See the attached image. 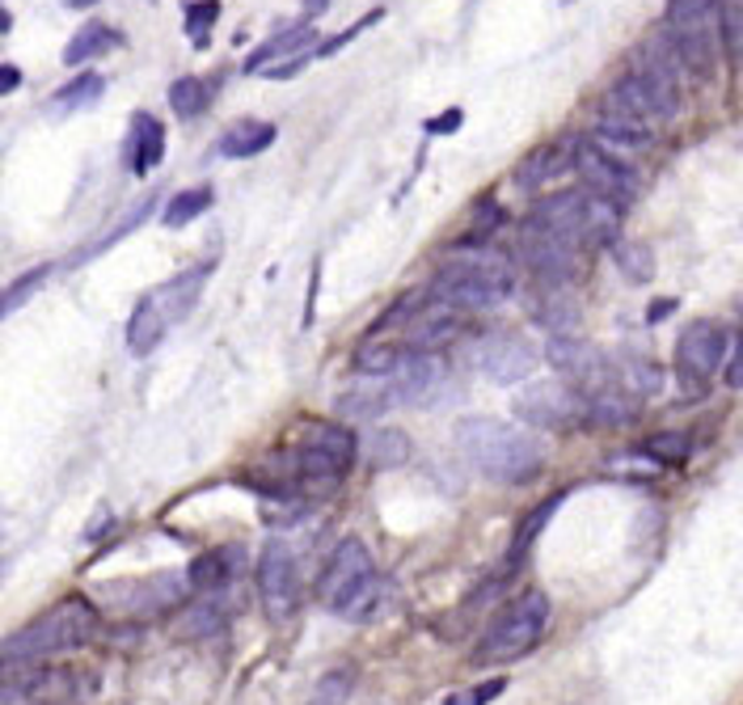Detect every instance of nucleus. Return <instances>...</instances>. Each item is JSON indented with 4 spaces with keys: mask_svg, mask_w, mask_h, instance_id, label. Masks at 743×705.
I'll list each match as a JSON object with an SVG mask.
<instances>
[{
    "mask_svg": "<svg viewBox=\"0 0 743 705\" xmlns=\"http://www.w3.org/2000/svg\"><path fill=\"white\" fill-rule=\"evenodd\" d=\"M470 363L495 385H515L537 368V347L515 330H495L473 343Z\"/></svg>",
    "mask_w": 743,
    "mask_h": 705,
    "instance_id": "13",
    "label": "nucleus"
},
{
    "mask_svg": "<svg viewBox=\"0 0 743 705\" xmlns=\"http://www.w3.org/2000/svg\"><path fill=\"white\" fill-rule=\"evenodd\" d=\"M161 157H165V127H161V118L153 115H140L131 118V131H127V169L131 174H149L153 165H161Z\"/></svg>",
    "mask_w": 743,
    "mask_h": 705,
    "instance_id": "22",
    "label": "nucleus"
},
{
    "mask_svg": "<svg viewBox=\"0 0 743 705\" xmlns=\"http://www.w3.org/2000/svg\"><path fill=\"white\" fill-rule=\"evenodd\" d=\"M245 571V549L241 546H225V549H212L191 562V588L198 595H225L241 579Z\"/></svg>",
    "mask_w": 743,
    "mask_h": 705,
    "instance_id": "20",
    "label": "nucleus"
},
{
    "mask_svg": "<svg viewBox=\"0 0 743 705\" xmlns=\"http://www.w3.org/2000/svg\"><path fill=\"white\" fill-rule=\"evenodd\" d=\"M727 385L731 389H743V334H740V343H735V351H731V359H727Z\"/></svg>",
    "mask_w": 743,
    "mask_h": 705,
    "instance_id": "42",
    "label": "nucleus"
},
{
    "mask_svg": "<svg viewBox=\"0 0 743 705\" xmlns=\"http://www.w3.org/2000/svg\"><path fill=\"white\" fill-rule=\"evenodd\" d=\"M689 452H693V439L684 432H659L646 439V457L659 465H680V461H689Z\"/></svg>",
    "mask_w": 743,
    "mask_h": 705,
    "instance_id": "34",
    "label": "nucleus"
},
{
    "mask_svg": "<svg viewBox=\"0 0 743 705\" xmlns=\"http://www.w3.org/2000/svg\"><path fill=\"white\" fill-rule=\"evenodd\" d=\"M355 465V435L338 423H317L309 419L300 427L296 452H274L267 461L271 482H262V495H325L334 490L347 470Z\"/></svg>",
    "mask_w": 743,
    "mask_h": 705,
    "instance_id": "1",
    "label": "nucleus"
},
{
    "mask_svg": "<svg viewBox=\"0 0 743 705\" xmlns=\"http://www.w3.org/2000/svg\"><path fill=\"white\" fill-rule=\"evenodd\" d=\"M558 503H562V495H553L546 508H537L533 515H528V520H524V528H520V537H515V557H520V553H524L528 546H533V537H537V533L546 528V520L553 515V508H558Z\"/></svg>",
    "mask_w": 743,
    "mask_h": 705,
    "instance_id": "39",
    "label": "nucleus"
},
{
    "mask_svg": "<svg viewBox=\"0 0 743 705\" xmlns=\"http://www.w3.org/2000/svg\"><path fill=\"white\" fill-rule=\"evenodd\" d=\"M503 689H508V680L495 676V680H486V684H477V689H465V697H448V705H490Z\"/></svg>",
    "mask_w": 743,
    "mask_h": 705,
    "instance_id": "41",
    "label": "nucleus"
},
{
    "mask_svg": "<svg viewBox=\"0 0 743 705\" xmlns=\"http://www.w3.org/2000/svg\"><path fill=\"white\" fill-rule=\"evenodd\" d=\"M372 465L376 470H393V465H401V461H410V435L397 432V427H381V432H372Z\"/></svg>",
    "mask_w": 743,
    "mask_h": 705,
    "instance_id": "30",
    "label": "nucleus"
},
{
    "mask_svg": "<svg viewBox=\"0 0 743 705\" xmlns=\"http://www.w3.org/2000/svg\"><path fill=\"white\" fill-rule=\"evenodd\" d=\"M212 271H216V262H203V267H191V271L174 274L169 283L153 287V292L136 305V313H131V321H127V347H131L136 359H144V355L157 351L161 338H165L178 321H187V317H191V309L198 305V296H203V287H207Z\"/></svg>",
    "mask_w": 743,
    "mask_h": 705,
    "instance_id": "5",
    "label": "nucleus"
},
{
    "mask_svg": "<svg viewBox=\"0 0 743 705\" xmlns=\"http://www.w3.org/2000/svg\"><path fill=\"white\" fill-rule=\"evenodd\" d=\"M664 39L676 47L684 73L714 77L727 51L722 42V0H671L664 17Z\"/></svg>",
    "mask_w": 743,
    "mask_h": 705,
    "instance_id": "8",
    "label": "nucleus"
},
{
    "mask_svg": "<svg viewBox=\"0 0 743 705\" xmlns=\"http://www.w3.org/2000/svg\"><path fill=\"white\" fill-rule=\"evenodd\" d=\"M111 42H115V35H111L102 22H89V26H80L77 35H73V42L64 47V64H68V68H80V64H89L93 55H102Z\"/></svg>",
    "mask_w": 743,
    "mask_h": 705,
    "instance_id": "28",
    "label": "nucleus"
},
{
    "mask_svg": "<svg viewBox=\"0 0 743 705\" xmlns=\"http://www.w3.org/2000/svg\"><path fill=\"white\" fill-rule=\"evenodd\" d=\"M558 169H562V157L553 149H537V153H528L515 165V187L520 191H537V187H546V182L558 178Z\"/></svg>",
    "mask_w": 743,
    "mask_h": 705,
    "instance_id": "29",
    "label": "nucleus"
},
{
    "mask_svg": "<svg viewBox=\"0 0 743 705\" xmlns=\"http://www.w3.org/2000/svg\"><path fill=\"white\" fill-rule=\"evenodd\" d=\"M515 414L533 427H575L587 423V393L566 381H541L515 397Z\"/></svg>",
    "mask_w": 743,
    "mask_h": 705,
    "instance_id": "14",
    "label": "nucleus"
},
{
    "mask_svg": "<svg viewBox=\"0 0 743 705\" xmlns=\"http://www.w3.org/2000/svg\"><path fill=\"white\" fill-rule=\"evenodd\" d=\"M722 42L743 68V0H722Z\"/></svg>",
    "mask_w": 743,
    "mask_h": 705,
    "instance_id": "36",
    "label": "nucleus"
},
{
    "mask_svg": "<svg viewBox=\"0 0 743 705\" xmlns=\"http://www.w3.org/2000/svg\"><path fill=\"white\" fill-rule=\"evenodd\" d=\"M457 127H461V111H444L431 123V131H457Z\"/></svg>",
    "mask_w": 743,
    "mask_h": 705,
    "instance_id": "43",
    "label": "nucleus"
},
{
    "mask_svg": "<svg viewBox=\"0 0 743 705\" xmlns=\"http://www.w3.org/2000/svg\"><path fill=\"white\" fill-rule=\"evenodd\" d=\"M68 9H89V4H98V0H64Z\"/></svg>",
    "mask_w": 743,
    "mask_h": 705,
    "instance_id": "48",
    "label": "nucleus"
},
{
    "mask_svg": "<svg viewBox=\"0 0 743 705\" xmlns=\"http://www.w3.org/2000/svg\"><path fill=\"white\" fill-rule=\"evenodd\" d=\"M633 419H638V401L622 385L587 393V423L591 427H626Z\"/></svg>",
    "mask_w": 743,
    "mask_h": 705,
    "instance_id": "24",
    "label": "nucleus"
},
{
    "mask_svg": "<svg viewBox=\"0 0 743 705\" xmlns=\"http://www.w3.org/2000/svg\"><path fill=\"white\" fill-rule=\"evenodd\" d=\"M258 591L267 604L271 621H287L300 608V571H296V553L283 541H267L262 557H258Z\"/></svg>",
    "mask_w": 743,
    "mask_h": 705,
    "instance_id": "17",
    "label": "nucleus"
},
{
    "mask_svg": "<svg viewBox=\"0 0 743 705\" xmlns=\"http://www.w3.org/2000/svg\"><path fill=\"white\" fill-rule=\"evenodd\" d=\"M4 705H30L22 693H13V689H4Z\"/></svg>",
    "mask_w": 743,
    "mask_h": 705,
    "instance_id": "47",
    "label": "nucleus"
},
{
    "mask_svg": "<svg viewBox=\"0 0 743 705\" xmlns=\"http://www.w3.org/2000/svg\"><path fill=\"white\" fill-rule=\"evenodd\" d=\"M562 4H575V0H562Z\"/></svg>",
    "mask_w": 743,
    "mask_h": 705,
    "instance_id": "49",
    "label": "nucleus"
},
{
    "mask_svg": "<svg viewBox=\"0 0 743 705\" xmlns=\"http://www.w3.org/2000/svg\"><path fill=\"white\" fill-rule=\"evenodd\" d=\"M515 254H520V262L537 274L541 283L566 287L575 279V271H579V245H571L562 233H553L546 220H537V216H528L520 225Z\"/></svg>",
    "mask_w": 743,
    "mask_h": 705,
    "instance_id": "11",
    "label": "nucleus"
},
{
    "mask_svg": "<svg viewBox=\"0 0 743 705\" xmlns=\"http://www.w3.org/2000/svg\"><path fill=\"white\" fill-rule=\"evenodd\" d=\"M102 89H106V80L98 77V73H80L77 80H68V85L47 102V111H51V115H73V111H85V106H93V102L102 98Z\"/></svg>",
    "mask_w": 743,
    "mask_h": 705,
    "instance_id": "26",
    "label": "nucleus"
},
{
    "mask_svg": "<svg viewBox=\"0 0 743 705\" xmlns=\"http://www.w3.org/2000/svg\"><path fill=\"white\" fill-rule=\"evenodd\" d=\"M575 317H579V309H575L571 300H553V296L537 300V321H541L546 330H566Z\"/></svg>",
    "mask_w": 743,
    "mask_h": 705,
    "instance_id": "38",
    "label": "nucleus"
},
{
    "mask_svg": "<svg viewBox=\"0 0 743 705\" xmlns=\"http://www.w3.org/2000/svg\"><path fill=\"white\" fill-rule=\"evenodd\" d=\"M595 149H604L609 157L617 161H629L638 157V153H646L651 144H655V131L646 127V123H638V118H622V115H604L595 127H591V136H587Z\"/></svg>",
    "mask_w": 743,
    "mask_h": 705,
    "instance_id": "19",
    "label": "nucleus"
},
{
    "mask_svg": "<svg viewBox=\"0 0 743 705\" xmlns=\"http://www.w3.org/2000/svg\"><path fill=\"white\" fill-rule=\"evenodd\" d=\"M457 448L473 470H482L495 482H511V486L533 482L546 465L541 439L515 427V423H503V419H461L457 423Z\"/></svg>",
    "mask_w": 743,
    "mask_h": 705,
    "instance_id": "3",
    "label": "nucleus"
},
{
    "mask_svg": "<svg viewBox=\"0 0 743 705\" xmlns=\"http://www.w3.org/2000/svg\"><path fill=\"white\" fill-rule=\"evenodd\" d=\"M9 689L30 705H85L98 693V671H85L77 664H35L22 676L13 671Z\"/></svg>",
    "mask_w": 743,
    "mask_h": 705,
    "instance_id": "10",
    "label": "nucleus"
},
{
    "mask_svg": "<svg viewBox=\"0 0 743 705\" xmlns=\"http://www.w3.org/2000/svg\"><path fill=\"white\" fill-rule=\"evenodd\" d=\"M102 633V613L85 600V595H68L55 608H47L42 617H35L30 626H22L17 633L4 638V667H35L42 659L55 655H73L85 651L93 638Z\"/></svg>",
    "mask_w": 743,
    "mask_h": 705,
    "instance_id": "2",
    "label": "nucleus"
},
{
    "mask_svg": "<svg viewBox=\"0 0 743 705\" xmlns=\"http://www.w3.org/2000/svg\"><path fill=\"white\" fill-rule=\"evenodd\" d=\"M351 689H355V664L334 667V671H325V676L317 680L309 705H347Z\"/></svg>",
    "mask_w": 743,
    "mask_h": 705,
    "instance_id": "31",
    "label": "nucleus"
},
{
    "mask_svg": "<svg viewBox=\"0 0 743 705\" xmlns=\"http://www.w3.org/2000/svg\"><path fill=\"white\" fill-rule=\"evenodd\" d=\"M216 13H220V0H198L187 9V35L195 47H207L212 39V26H216Z\"/></svg>",
    "mask_w": 743,
    "mask_h": 705,
    "instance_id": "37",
    "label": "nucleus"
},
{
    "mask_svg": "<svg viewBox=\"0 0 743 705\" xmlns=\"http://www.w3.org/2000/svg\"><path fill=\"white\" fill-rule=\"evenodd\" d=\"M549 626V595L546 591H520L508 608H499V617L486 626L482 642L473 646V664H511L524 659Z\"/></svg>",
    "mask_w": 743,
    "mask_h": 705,
    "instance_id": "9",
    "label": "nucleus"
},
{
    "mask_svg": "<svg viewBox=\"0 0 743 705\" xmlns=\"http://www.w3.org/2000/svg\"><path fill=\"white\" fill-rule=\"evenodd\" d=\"M727 330L718 321H693L684 325L680 343H676V372L689 389H702L718 376V368H727Z\"/></svg>",
    "mask_w": 743,
    "mask_h": 705,
    "instance_id": "12",
    "label": "nucleus"
},
{
    "mask_svg": "<svg viewBox=\"0 0 743 705\" xmlns=\"http://www.w3.org/2000/svg\"><path fill=\"white\" fill-rule=\"evenodd\" d=\"M546 359L562 372L566 385H575V389H584V393H600V389H613V385H617L609 355H600V347H591L587 338L553 334L546 347Z\"/></svg>",
    "mask_w": 743,
    "mask_h": 705,
    "instance_id": "15",
    "label": "nucleus"
},
{
    "mask_svg": "<svg viewBox=\"0 0 743 705\" xmlns=\"http://www.w3.org/2000/svg\"><path fill=\"white\" fill-rule=\"evenodd\" d=\"M571 165L579 169V178H584L587 187H591V191H600V195L617 198V203H629V198L638 195V178H633V169H629L626 161L609 157L604 149H595L591 140H579V144H575Z\"/></svg>",
    "mask_w": 743,
    "mask_h": 705,
    "instance_id": "18",
    "label": "nucleus"
},
{
    "mask_svg": "<svg viewBox=\"0 0 743 705\" xmlns=\"http://www.w3.org/2000/svg\"><path fill=\"white\" fill-rule=\"evenodd\" d=\"M515 292V267L508 254L495 249H452L431 283V296L470 313V309H495Z\"/></svg>",
    "mask_w": 743,
    "mask_h": 705,
    "instance_id": "4",
    "label": "nucleus"
},
{
    "mask_svg": "<svg viewBox=\"0 0 743 705\" xmlns=\"http://www.w3.org/2000/svg\"><path fill=\"white\" fill-rule=\"evenodd\" d=\"M300 4H305V17H321L330 0H300Z\"/></svg>",
    "mask_w": 743,
    "mask_h": 705,
    "instance_id": "46",
    "label": "nucleus"
},
{
    "mask_svg": "<svg viewBox=\"0 0 743 705\" xmlns=\"http://www.w3.org/2000/svg\"><path fill=\"white\" fill-rule=\"evenodd\" d=\"M207 85L198 77H182V80H174L169 85V106H174V115L178 118H195L203 106H207Z\"/></svg>",
    "mask_w": 743,
    "mask_h": 705,
    "instance_id": "33",
    "label": "nucleus"
},
{
    "mask_svg": "<svg viewBox=\"0 0 743 705\" xmlns=\"http://www.w3.org/2000/svg\"><path fill=\"white\" fill-rule=\"evenodd\" d=\"M317 30L313 22H296V26H283L279 35H271L267 42H258V51H249V60H245V73H262V68H274L279 60H296V55H305V47H313Z\"/></svg>",
    "mask_w": 743,
    "mask_h": 705,
    "instance_id": "21",
    "label": "nucleus"
},
{
    "mask_svg": "<svg viewBox=\"0 0 743 705\" xmlns=\"http://www.w3.org/2000/svg\"><path fill=\"white\" fill-rule=\"evenodd\" d=\"M102 600L123 613V617H161L169 608H178L187 600L182 588V575H149V579H131V584H111V588H98Z\"/></svg>",
    "mask_w": 743,
    "mask_h": 705,
    "instance_id": "16",
    "label": "nucleus"
},
{
    "mask_svg": "<svg viewBox=\"0 0 743 705\" xmlns=\"http://www.w3.org/2000/svg\"><path fill=\"white\" fill-rule=\"evenodd\" d=\"M225 626V608H220V595H203L195 608L182 617V633H191V638H198V633H216V629Z\"/></svg>",
    "mask_w": 743,
    "mask_h": 705,
    "instance_id": "35",
    "label": "nucleus"
},
{
    "mask_svg": "<svg viewBox=\"0 0 743 705\" xmlns=\"http://www.w3.org/2000/svg\"><path fill=\"white\" fill-rule=\"evenodd\" d=\"M0 89H4V93H13V89H17V68H13V64H4V68H0Z\"/></svg>",
    "mask_w": 743,
    "mask_h": 705,
    "instance_id": "44",
    "label": "nucleus"
},
{
    "mask_svg": "<svg viewBox=\"0 0 743 705\" xmlns=\"http://www.w3.org/2000/svg\"><path fill=\"white\" fill-rule=\"evenodd\" d=\"M671 309H676V300H659V305H651V321H664Z\"/></svg>",
    "mask_w": 743,
    "mask_h": 705,
    "instance_id": "45",
    "label": "nucleus"
},
{
    "mask_svg": "<svg viewBox=\"0 0 743 705\" xmlns=\"http://www.w3.org/2000/svg\"><path fill=\"white\" fill-rule=\"evenodd\" d=\"M47 271H51V267H39V271L22 274V279H17V283H13L9 292H4V309L13 313V309H17V305H22L26 296H30V292H39V283L47 279Z\"/></svg>",
    "mask_w": 743,
    "mask_h": 705,
    "instance_id": "40",
    "label": "nucleus"
},
{
    "mask_svg": "<svg viewBox=\"0 0 743 705\" xmlns=\"http://www.w3.org/2000/svg\"><path fill=\"white\" fill-rule=\"evenodd\" d=\"M410 347L401 343V347H389V343H363L359 351H355V372H363V376H376V381H389V376H397L401 368H406V359H410Z\"/></svg>",
    "mask_w": 743,
    "mask_h": 705,
    "instance_id": "25",
    "label": "nucleus"
},
{
    "mask_svg": "<svg viewBox=\"0 0 743 705\" xmlns=\"http://www.w3.org/2000/svg\"><path fill=\"white\" fill-rule=\"evenodd\" d=\"M533 216L546 220L553 233H562L579 249H609V245H617V233H622V203L600 191L549 195Z\"/></svg>",
    "mask_w": 743,
    "mask_h": 705,
    "instance_id": "7",
    "label": "nucleus"
},
{
    "mask_svg": "<svg viewBox=\"0 0 743 705\" xmlns=\"http://www.w3.org/2000/svg\"><path fill=\"white\" fill-rule=\"evenodd\" d=\"M317 600L347 617V621H368L381 604V571L372 562L368 546L359 537H347L343 546L330 553L321 579H317Z\"/></svg>",
    "mask_w": 743,
    "mask_h": 705,
    "instance_id": "6",
    "label": "nucleus"
},
{
    "mask_svg": "<svg viewBox=\"0 0 743 705\" xmlns=\"http://www.w3.org/2000/svg\"><path fill=\"white\" fill-rule=\"evenodd\" d=\"M212 198H216L212 187H187V191H178V195L165 203L161 225H165V229H187L191 220H198V216L212 207Z\"/></svg>",
    "mask_w": 743,
    "mask_h": 705,
    "instance_id": "27",
    "label": "nucleus"
},
{
    "mask_svg": "<svg viewBox=\"0 0 743 705\" xmlns=\"http://www.w3.org/2000/svg\"><path fill=\"white\" fill-rule=\"evenodd\" d=\"M279 127L274 123H262V118H241L236 127H229L216 144L220 157H258L262 149H271Z\"/></svg>",
    "mask_w": 743,
    "mask_h": 705,
    "instance_id": "23",
    "label": "nucleus"
},
{
    "mask_svg": "<svg viewBox=\"0 0 743 705\" xmlns=\"http://www.w3.org/2000/svg\"><path fill=\"white\" fill-rule=\"evenodd\" d=\"M613 262L622 267V274H626L629 283H651V279H655V258H651L646 245H626V241H617V245H613Z\"/></svg>",
    "mask_w": 743,
    "mask_h": 705,
    "instance_id": "32",
    "label": "nucleus"
}]
</instances>
